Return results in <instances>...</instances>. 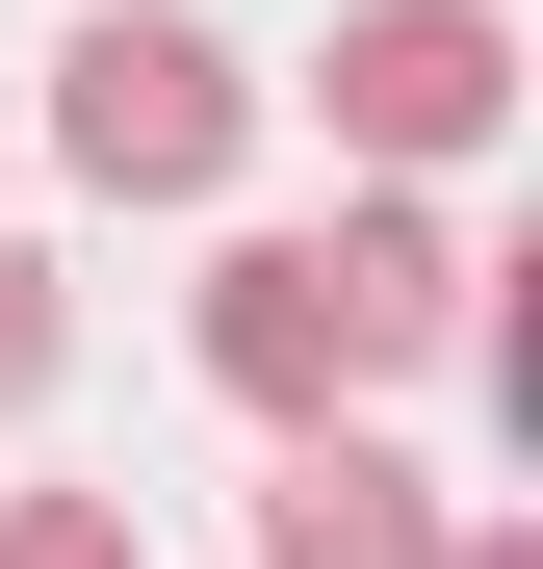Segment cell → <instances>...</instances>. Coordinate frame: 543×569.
<instances>
[{"label":"cell","instance_id":"6da1fadb","mask_svg":"<svg viewBox=\"0 0 543 569\" xmlns=\"http://www.w3.org/2000/svg\"><path fill=\"white\" fill-rule=\"evenodd\" d=\"M52 156L104 181V208H208V181L259 156V78L208 27H155V0H104V27L52 52Z\"/></svg>","mask_w":543,"mask_h":569},{"label":"cell","instance_id":"7a4b0ae2","mask_svg":"<svg viewBox=\"0 0 543 569\" xmlns=\"http://www.w3.org/2000/svg\"><path fill=\"white\" fill-rule=\"evenodd\" d=\"M311 104H336L362 181H466V156L517 130V27H492V0H336Z\"/></svg>","mask_w":543,"mask_h":569},{"label":"cell","instance_id":"3957f363","mask_svg":"<svg viewBox=\"0 0 543 569\" xmlns=\"http://www.w3.org/2000/svg\"><path fill=\"white\" fill-rule=\"evenodd\" d=\"M208 389H233V415H336V389H362L311 233H233V259H208Z\"/></svg>","mask_w":543,"mask_h":569},{"label":"cell","instance_id":"277c9868","mask_svg":"<svg viewBox=\"0 0 543 569\" xmlns=\"http://www.w3.org/2000/svg\"><path fill=\"white\" fill-rule=\"evenodd\" d=\"M259 569H440V492L362 415H285V466H259Z\"/></svg>","mask_w":543,"mask_h":569},{"label":"cell","instance_id":"5b68a950","mask_svg":"<svg viewBox=\"0 0 543 569\" xmlns=\"http://www.w3.org/2000/svg\"><path fill=\"white\" fill-rule=\"evenodd\" d=\"M311 259H336V337H362V362H440V337H466V233H440L414 181H362Z\"/></svg>","mask_w":543,"mask_h":569},{"label":"cell","instance_id":"8992f818","mask_svg":"<svg viewBox=\"0 0 543 569\" xmlns=\"http://www.w3.org/2000/svg\"><path fill=\"white\" fill-rule=\"evenodd\" d=\"M0 569H130V492H0Z\"/></svg>","mask_w":543,"mask_h":569},{"label":"cell","instance_id":"52a82bcc","mask_svg":"<svg viewBox=\"0 0 543 569\" xmlns=\"http://www.w3.org/2000/svg\"><path fill=\"white\" fill-rule=\"evenodd\" d=\"M27 389H52V259L0 233V415H27Z\"/></svg>","mask_w":543,"mask_h":569},{"label":"cell","instance_id":"ba28073f","mask_svg":"<svg viewBox=\"0 0 543 569\" xmlns=\"http://www.w3.org/2000/svg\"><path fill=\"white\" fill-rule=\"evenodd\" d=\"M440 569H543V543H517V518H492V543H466V518H440Z\"/></svg>","mask_w":543,"mask_h":569}]
</instances>
